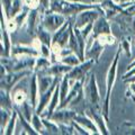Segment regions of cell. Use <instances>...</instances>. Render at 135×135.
I'll list each match as a JSON object with an SVG mask.
<instances>
[{
	"mask_svg": "<svg viewBox=\"0 0 135 135\" xmlns=\"http://www.w3.org/2000/svg\"><path fill=\"white\" fill-rule=\"evenodd\" d=\"M122 46L119 45L116 51V54L113 59V62L110 66L108 69L107 72V77H106V96L104 99V104H103V113L106 119H108L109 116V107H110V95L114 88V84L116 81V74H117V65H118V60H119V54L122 52Z\"/></svg>",
	"mask_w": 135,
	"mask_h": 135,
	"instance_id": "1",
	"label": "cell"
},
{
	"mask_svg": "<svg viewBox=\"0 0 135 135\" xmlns=\"http://www.w3.org/2000/svg\"><path fill=\"white\" fill-rule=\"evenodd\" d=\"M68 18H69V17L62 15L60 12H55V11H52L49 9L45 12H43V18H42L41 24L43 25L47 31H50L53 34L66 22Z\"/></svg>",
	"mask_w": 135,
	"mask_h": 135,
	"instance_id": "2",
	"label": "cell"
},
{
	"mask_svg": "<svg viewBox=\"0 0 135 135\" xmlns=\"http://www.w3.org/2000/svg\"><path fill=\"white\" fill-rule=\"evenodd\" d=\"M83 92H84V98L90 104V106L99 107L100 104V94L99 89L97 86L96 81V75L94 73H90L86 83H83Z\"/></svg>",
	"mask_w": 135,
	"mask_h": 135,
	"instance_id": "3",
	"label": "cell"
},
{
	"mask_svg": "<svg viewBox=\"0 0 135 135\" xmlns=\"http://www.w3.org/2000/svg\"><path fill=\"white\" fill-rule=\"evenodd\" d=\"M103 14H105V12H104L103 8H101L100 6L96 7V8H90V9L83 10L74 17L73 27L82 28L83 26H86V25H88V24L94 23L95 20Z\"/></svg>",
	"mask_w": 135,
	"mask_h": 135,
	"instance_id": "4",
	"label": "cell"
},
{
	"mask_svg": "<svg viewBox=\"0 0 135 135\" xmlns=\"http://www.w3.org/2000/svg\"><path fill=\"white\" fill-rule=\"evenodd\" d=\"M34 72L33 70H23V71H11L8 72L5 77L0 78V82H1V89H5L7 91H11L17 82L20 81L23 78L31 75Z\"/></svg>",
	"mask_w": 135,
	"mask_h": 135,
	"instance_id": "5",
	"label": "cell"
},
{
	"mask_svg": "<svg viewBox=\"0 0 135 135\" xmlns=\"http://www.w3.org/2000/svg\"><path fill=\"white\" fill-rule=\"evenodd\" d=\"M95 63H96L95 60L87 59V60L82 61L81 63H79L78 65L73 66L72 69L66 73V75L72 80H86V75L91 70V68L94 66Z\"/></svg>",
	"mask_w": 135,
	"mask_h": 135,
	"instance_id": "6",
	"label": "cell"
},
{
	"mask_svg": "<svg viewBox=\"0 0 135 135\" xmlns=\"http://www.w3.org/2000/svg\"><path fill=\"white\" fill-rule=\"evenodd\" d=\"M90 41L91 42L89 44L87 43L84 57H86V60L87 59H92V60H95L97 63V62H99L100 55L105 51V45L97 38V36H95L94 34H92V36L90 37Z\"/></svg>",
	"mask_w": 135,
	"mask_h": 135,
	"instance_id": "7",
	"label": "cell"
},
{
	"mask_svg": "<svg viewBox=\"0 0 135 135\" xmlns=\"http://www.w3.org/2000/svg\"><path fill=\"white\" fill-rule=\"evenodd\" d=\"M87 115L89 116L90 118H92V120L96 123V125L98 126V128L100 131V134H105V135H108L109 134V129L107 127V124H106V117H105L104 113L99 110V107H94V106H90L89 108L87 109Z\"/></svg>",
	"mask_w": 135,
	"mask_h": 135,
	"instance_id": "8",
	"label": "cell"
},
{
	"mask_svg": "<svg viewBox=\"0 0 135 135\" xmlns=\"http://www.w3.org/2000/svg\"><path fill=\"white\" fill-rule=\"evenodd\" d=\"M77 116V112L69 108H56L50 119L54 120L57 124H71L74 120V117Z\"/></svg>",
	"mask_w": 135,
	"mask_h": 135,
	"instance_id": "9",
	"label": "cell"
},
{
	"mask_svg": "<svg viewBox=\"0 0 135 135\" xmlns=\"http://www.w3.org/2000/svg\"><path fill=\"white\" fill-rule=\"evenodd\" d=\"M61 78H62V77H61ZM59 81H60V77L57 78V80L55 81V83H54L49 90H46L45 92H43V94H40V96H38V101H37V106H36V108H35V113H37L38 115L42 116V114H43V113L46 110V108H47V106H49V104H50V101H51V98H52L53 92H54V90H55L56 84H57Z\"/></svg>",
	"mask_w": 135,
	"mask_h": 135,
	"instance_id": "10",
	"label": "cell"
},
{
	"mask_svg": "<svg viewBox=\"0 0 135 135\" xmlns=\"http://www.w3.org/2000/svg\"><path fill=\"white\" fill-rule=\"evenodd\" d=\"M41 22L42 20H40V10H38V8L29 10L26 24H25V26H26V32H27L28 35H31V36L36 35V28L41 24Z\"/></svg>",
	"mask_w": 135,
	"mask_h": 135,
	"instance_id": "11",
	"label": "cell"
},
{
	"mask_svg": "<svg viewBox=\"0 0 135 135\" xmlns=\"http://www.w3.org/2000/svg\"><path fill=\"white\" fill-rule=\"evenodd\" d=\"M92 34L95 36L104 35V34H112V28L109 25L108 18L105 14L100 15L94 22V28H92Z\"/></svg>",
	"mask_w": 135,
	"mask_h": 135,
	"instance_id": "12",
	"label": "cell"
},
{
	"mask_svg": "<svg viewBox=\"0 0 135 135\" xmlns=\"http://www.w3.org/2000/svg\"><path fill=\"white\" fill-rule=\"evenodd\" d=\"M25 55H29V56H40L41 52L36 47L34 46H26V45H22V44H17V45H12L11 47V56H25Z\"/></svg>",
	"mask_w": 135,
	"mask_h": 135,
	"instance_id": "13",
	"label": "cell"
},
{
	"mask_svg": "<svg viewBox=\"0 0 135 135\" xmlns=\"http://www.w3.org/2000/svg\"><path fill=\"white\" fill-rule=\"evenodd\" d=\"M73 66H70V65H66L62 62H55V63H52L47 69H45L44 71L38 73H44V74H50V75H54V77H61V75H64L66 74L69 71L72 69Z\"/></svg>",
	"mask_w": 135,
	"mask_h": 135,
	"instance_id": "14",
	"label": "cell"
},
{
	"mask_svg": "<svg viewBox=\"0 0 135 135\" xmlns=\"http://www.w3.org/2000/svg\"><path fill=\"white\" fill-rule=\"evenodd\" d=\"M29 104L32 107L35 109L37 106V101H38V81H37V73L33 72L31 74V81H29Z\"/></svg>",
	"mask_w": 135,
	"mask_h": 135,
	"instance_id": "15",
	"label": "cell"
},
{
	"mask_svg": "<svg viewBox=\"0 0 135 135\" xmlns=\"http://www.w3.org/2000/svg\"><path fill=\"white\" fill-rule=\"evenodd\" d=\"M74 122H77V123L81 125L82 127H84L87 131H89L90 134H100L98 126H97L95 122L92 120V118H90L88 115L77 114V116L74 117Z\"/></svg>",
	"mask_w": 135,
	"mask_h": 135,
	"instance_id": "16",
	"label": "cell"
},
{
	"mask_svg": "<svg viewBox=\"0 0 135 135\" xmlns=\"http://www.w3.org/2000/svg\"><path fill=\"white\" fill-rule=\"evenodd\" d=\"M61 79H60V81L57 82L56 88L53 92L52 98H51V101H50L47 108H46V112H45V114L42 115V117L50 118L51 116H52V114L54 113V110H55V109L59 107V105H60V103H61V99H60V82H61Z\"/></svg>",
	"mask_w": 135,
	"mask_h": 135,
	"instance_id": "17",
	"label": "cell"
},
{
	"mask_svg": "<svg viewBox=\"0 0 135 135\" xmlns=\"http://www.w3.org/2000/svg\"><path fill=\"white\" fill-rule=\"evenodd\" d=\"M36 37L38 38L41 43L49 45L50 47L53 43V34L50 31H47L42 24H40L36 28Z\"/></svg>",
	"mask_w": 135,
	"mask_h": 135,
	"instance_id": "18",
	"label": "cell"
},
{
	"mask_svg": "<svg viewBox=\"0 0 135 135\" xmlns=\"http://www.w3.org/2000/svg\"><path fill=\"white\" fill-rule=\"evenodd\" d=\"M10 96H11L12 103H14V107L22 105L27 100V98H29V94H27L24 89H22V88H15V87L11 89Z\"/></svg>",
	"mask_w": 135,
	"mask_h": 135,
	"instance_id": "19",
	"label": "cell"
},
{
	"mask_svg": "<svg viewBox=\"0 0 135 135\" xmlns=\"http://www.w3.org/2000/svg\"><path fill=\"white\" fill-rule=\"evenodd\" d=\"M74 81H77V80L70 79L66 74L62 75V79H61V82H60V99H61V103H63L64 99L68 97V95H69V92H70V89H71V86H72V83Z\"/></svg>",
	"mask_w": 135,
	"mask_h": 135,
	"instance_id": "20",
	"label": "cell"
},
{
	"mask_svg": "<svg viewBox=\"0 0 135 135\" xmlns=\"http://www.w3.org/2000/svg\"><path fill=\"white\" fill-rule=\"evenodd\" d=\"M42 120H43L45 131L47 134H61L60 126H59L57 123H55L54 120L50 119V118H46V117H42Z\"/></svg>",
	"mask_w": 135,
	"mask_h": 135,
	"instance_id": "21",
	"label": "cell"
},
{
	"mask_svg": "<svg viewBox=\"0 0 135 135\" xmlns=\"http://www.w3.org/2000/svg\"><path fill=\"white\" fill-rule=\"evenodd\" d=\"M10 91H7L5 89H1V96H0V100H1V108L8 109V110H14V103H12L11 96L9 95Z\"/></svg>",
	"mask_w": 135,
	"mask_h": 135,
	"instance_id": "22",
	"label": "cell"
},
{
	"mask_svg": "<svg viewBox=\"0 0 135 135\" xmlns=\"http://www.w3.org/2000/svg\"><path fill=\"white\" fill-rule=\"evenodd\" d=\"M52 64V61L49 60V57H45V56H37L36 57V62H35V66H34V72H42V71H44L45 69H47V68Z\"/></svg>",
	"mask_w": 135,
	"mask_h": 135,
	"instance_id": "23",
	"label": "cell"
},
{
	"mask_svg": "<svg viewBox=\"0 0 135 135\" xmlns=\"http://www.w3.org/2000/svg\"><path fill=\"white\" fill-rule=\"evenodd\" d=\"M31 124L33 125V127L36 129V132L38 134H45V126L43 124V120H42V116L38 115L37 113L34 112L33 117L31 119Z\"/></svg>",
	"mask_w": 135,
	"mask_h": 135,
	"instance_id": "24",
	"label": "cell"
},
{
	"mask_svg": "<svg viewBox=\"0 0 135 135\" xmlns=\"http://www.w3.org/2000/svg\"><path fill=\"white\" fill-rule=\"evenodd\" d=\"M66 47H69L70 50H72V52L75 53L77 55L80 57V60L82 61V56H81V52H80V46L78 43V40H77V36L74 34V31L71 32V35H70V40H69V43H68Z\"/></svg>",
	"mask_w": 135,
	"mask_h": 135,
	"instance_id": "25",
	"label": "cell"
},
{
	"mask_svg": "<svg viewBox=\"0 0 135 135\" xmlns=\"http://www.w3.org/2000/svg\"><path fill=\"white\" fill-rule=\"evenodd\" d=\"M19 119V116H18V112L16 110V109L14 108V110H12V114H11V118L10 120L8 122L7 126L5 127V134L7 135H11L15 133V126H16V123L17 120Z\"/></svg>",
	"mask_w": 135,
	"mask_h": 135,
	"instance_id": "26",
	"label": "cell"
},
{
	"mask_svg": "<svg viewBox=\"0 0 135 135\" xmlns=\"http://www.w3.org/2000/svg\"><path fill=\"white\" fill-rule=\"evenodd\" d=\"M11 114H12V110H8V109H5V108H1V110H0V127H1V134L5 133V127L7 126L8 122L10 120Z\"/></svg>",
	"mask_w": 135,
	"mask_h": 135,
	"instance_id": "27",
	"label": "cell"
},
{
	"mask_svg": "<svg viewBox=\"0 0 135 135\" xmlns=\"http://www.w3.org/2000/svg\"><path fill=\"white\" fill-rule=\"evenodd\" d=\"M60 62L64 63L66 65H70V66H75V65H78L79 63H81L82 61L80 60V57L75 53H71V54H68L65 56H62Z\"/></svg>",
	"mask_w": 135,
	"mask_h": 135,
	"instance_id": "28",
	"label": "cell"
},
{
	"mask_svg": "<svg viewBox=\"0 0 135 135\" xmlns=\"http://www.w3.org/2000/svg\"><path fill=\"white\" fill-rule=\"evenodd\" d=\"M29 10L28 8L24 7V9L19 12V14H17L15 17H12V18L15 19V22L17 23V25H18V27H23L25 24H26V20H27V17H28V14H29Z\"/></svg>",
	"mask_w": 135,
	"mask_h": 135,
	"instance_id": "29",
	"label": "cell"
},
{
	"mask_svg": "<svg viewBox=\"0 0 135 135\" xmlns=\"http://www.w3.org/2000/svg\"><path fill=\"white\" fill-rule=\"evenodd\" d=\"M23 9H24L23 0H12V6H11V9H10L9 18L15 17L17 14H19V12L22 11Z\"/></svg>",
	"mask_w": 135,
	"mask_h": 135,
	"instance_id": "30",
	"label": "cell"
},
{
	"mask_svg": "<svg viewBox=\"0 0 135 135\" xmlns=\"http://www.w3.org/2000/svg\"><path fill=\"white\" fill-rule=\"evenodd\" d=\"M97 38H98L105 46H106V45H113V44H115V42H116V38L112 35V34H104V35H98V36H97Z\"/></svg>",
	"mask_w": 135,
	"mask_h": 135,
	"instance_id": "31",
	"label": "cell"
},
{
	"mask_svg": "<svg viewBox=\"0 0 135 135\" xmlns=\"http://www.w3.org/2000/svg\"><path fill=\"white\" fill-rule=\"evenodd\" d=\"M11 6H12V0H1V9L5 11L7 18H9Z\"/></svg>",
	"mask_w": 135,
	"mask_h": 135,
	"instance_id": "32",
	"label": "cell"
},
{
	"mask_svg": "<svg viewBox=\"0 0 135 135\" xmlns=\"http://www.w3.org/2000/svg\"><path fill=\"white\" fill-rule=\"evenodd\" d=\"M40 52H41V55L42 56H45V57H50L52 56V51H51V47L49 45L43 44L42 43L40 46Z\"/></svg>",
	"mask_w": 135,
	"mask_h": 135,
	"instance_id": "33",
	"label": "cell"
},
{
	"mask_svg": "<svg viewBox=\"0 0 135 135\" xmlns=\"http://www.w3.org/2000/svg\"><path fill=\"white\" fill-rule=\"evenodd\" d=\"M24 7L28 8V9H36L40 8V1L38 0H23Z\"/></svg>",
	"mask_w": 135,
	"mask_h": 135,
	"instance_id": "34",
	"label": "cell"
},
{
	"mask_svg": "<svg viewBox=\"0 0 135 135\" xmlns=\"http://www.w3.org/2000/svg\"><path fill=\"white\" fill-rule=\"evenodd\" d=\"M119 45L122 46V50L126 53V55L129 56L131 55V42L128 40H123L119 43Z\"/></svg>",
	"mask_w": 135,
	"mask_h": 135,
	"instance_id": "35",
	"label": "cell"
},
{
	"mask_svg": "<svg viewBox=\"0 0 135 135\" xmlns=\"http://www.w3.org/2000/svg\"><path fill=\"white\" fill-rule=\"evenodd\" d=\"M38 1H40V8H41V9H43L44 12L50 9L51 0H38Z\"/></svg>",
	"mask_w": 135,
	"mask_h": 135,
	"instance_id": "36",
	"label": "cell"
},
{
	"mask_svg": "<svg viewBox=\"0 0 135 135\" xmlns=\"http://www.w3.org/2000/svg\"><path fill=\"white\" fill-rule=\"evenodd\" d=\"M133 66H135V59H134V60H133V61H132V62H131L129 64H128V66H127V70H128V69H132Z\"/></svg>",
	"mask_w": 135,
	"mask_h": 135,
	"instance_id": "37",
	"label": "cell"
},
{
	"mask_svg": "<svg viewBox=\"0 0 135 135\" xmlns=\"http://www.w3.org/2000/svg\"><path fill=\"white\" fill-rule=\"evenodd\" d=\"M125 81H127V82H135V75H133V77H131L128 79H126Z\"/></svg>",
	"mask_w": 135,
	"mask_h": 135,
	"instance_id": "38",
	"label": "cell"
},
{
	"mask_svg": "<svg viewBox=\"0 0 135 135\" xmlns=\"http://www.w3.org/2000/svg\"><path fill=\"white\" fill-rule=\"evenodd\" d=\"M132 27H133V31L135 32V15L133 16V18H132Z\"/></svg>",
	"mask_w": 135,
	"mask_h": 135,
	"instance_id": "39",
	"label": "cell"
},
{
	"mask_svg": "<svg viewBox=\"0 0 135 135\" xmlns=\"http://www.w3.org/2000/svg\"><path fill=\"white\" fill-rule=\"evenodd\" d=\"M104 1H105V0H92V2H94V3H98V5H100V3L104 2Z\"/></svg>",
	"mask_w": 135,
	"mask_h": 135,
	"instance_id": "40",
	"label": "cell"
},
{
	"mask_svg": "<svg viewBox=\"0 0 135 135\" xmlns=\"http://www.w3.org/2000/svg\"><path fill=\"white\" fill-rule=\"evenodd\" d=\"M129 1H132V0H120L119 3H126V2H129Z\"/></svg>",
	"mask_w": 135,
	"mask_h": 135,
	"instance_id": "41",
	"label": "cell"
},
{
	"mask_svg": "<svg viewBox=\"0 0 135 135\" xmlns=\"http://www.w3.org/2000/svg\"><path fill=\"white\" fill-rule=\"evenodd\" d=\"M114 1H116V2H120V0H114Z\"/></svg>",
	"mask_w": 135,
	"mask_h": 135,
	"instance_id": "42",
	"label": "cell"
},
{
	"mask_svg": "<svg viewBox=\"0 0 135 135\" xmlns=\"http://www.w3.org/2000/svg\"><path fill=\"white\" fill-rule=\"evenodd\" d=\"M134 2H135V0H134Z\"/></svg>",
	"mask_w": 135,
	"mask_h": 135,
	"instance_id": "43",
	"label": "cell"
}]
</instances>
